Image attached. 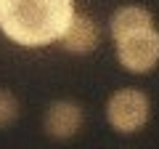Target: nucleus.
<instances>
[{
  "instance_id": "obj_1",
  "label": "nucleus",
  "mask_w": 159,
  "mask_h": 149,
  "mask_svg": "<svg viewBox=\"0 0 159 149\" xmlns=\"http://www.w3.org/2000/svg\"><path fill=\"white\" fill-rule=\"evenodd\" d=\"M74 13V0H0V32L21 48H45L61 40Z\"/></svg>"
},
{
  "instance_id": "obj_2",
  "label": "nucleus",
  "mask_w": 159,
  "mask_h": 149,
  "mask_svg": "<svg viewBox=\"0 0 159 149\" xmlns=\"http://www.w3.org/2000/svg\"><path fill=\"white\" fill-rule=\"evenodd\" d=\"M103 115L111 131L122 133V136H133V133L143 131L151 120V99L141 88H117L111 96L106 99Z\"/></svg>"
},
{
  "instance_id": "obj_3",
  "label": "nucleus",
  "mask_w": 159,
  "mask_h": 149,
  "mask_svg": "<svg viewBox=\"0 0 159 149\" xmlns=\"http://www.w3.org/2000/svg\"><path fill=\"white\" fill-rule=\"evenodd\" d=\"M114 48L119 67H125L130 74H148L159 64V29L146 27L130 32L114 43Z\"/></svg>"
},
{
  "instance_id": "obj_4",
  "label": "nucleus",
  "mask_w": 159,
  "mask_h": 149,
  "mask_svg": "<svg viewBox=\"0 0 159 149\" xmlns=\"http://www.w3.org/2000/svg\"><path fill=\"white\" fill-rule=\"evenodd\" d=\"M85 128V109L74 99H56L45 107L43 131L53 141H69Z\"/></svg>"
},
{
  "instance_id": "obj_5",
  "label": "nucleus",
  "mask_w": 159,
  "mask_h": 149,
  "mask_svg": "<svg viewBox=\"0 0 159 149\" xmlns=\"http://www.w3.org/2000/svg\"><path fill=\"white\" fill-rule=\"evenodd\" d=\"M58 46L66 53H72V56H88V53H93L101 46V27L88 13H74L66 32L58 40Z\"/></svg>"
},
{
  "instance_id": "obj_6",
  "label": "nucleus",
  "mask_w": 159,
  "mask_h": 149,
  "mask_svg": "<svg viewBox=\"0 0 159 149\" xmlns=\"http://www.w3.org/2000/svg\"><path fill=\"white\" fill-rule=\"evenodd\" d=\"M146 27H154V13L143 6H119L117 11L109 16V35H111V40H122L125 35L130 32H138V29H146Z\"/></svg>"
},
{
  "instance_id": "obj_7",
  "label": "nucleus",
  "mask_w": 159,
  "mask_h": 149,
  "mask_svg": "<svg viewBox=\"0 0 159 149\" xmlns=\"http://www.w3.org/2000/svg\"><path fill=\"white\" fill-rule=\"evenodd\" d=\"M16 117H19V99L11 91L0 88V128L11 125Z\"/></svg>"
}]
</instances>
